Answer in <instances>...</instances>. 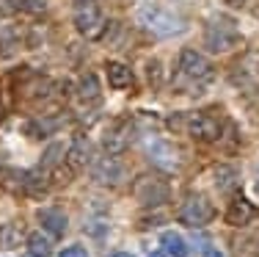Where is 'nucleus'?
Returning <instances> with one entry per match:
<instances>
[{
  "instance_id": "obj_1",
  "label": "nucleus",
  "mask_w": 259,
  "mask_h": 257,
  "mask_svg": "<svg viewBox=\"0 0 259 257\" xmlns=\"http://www.w3.org/2000/svg\"><path fill=\"white\" fill-rule=\"evenodd\" d=\"M215 72L212 64L196 50H182L180 61H177V72H174V86H180L182 91H190V86L204 89L207 83H212Z\"/></svg>"
},
{
  "instance_id": "obj_2",
  "label": "nucleus",
  "mask_w": 259,
  "mask_h": 257,
  "mask_svg": "<svg viewBox=\"0 0 259 257\" xmlns=\"http://www.w3.org/2000/svg\"><path fill=\"white\" fill-rule=\"evenodd\" d=\"M138 20L146 30H152L155 36L165 39V36H177L185 30V20L180 14H174L171 9L165 6H157V3H144L138 9Z\"/></svg>"
},
{
  "instance_id": "obj_3",
  "label": "nucleus",
  "mask_w": 259,
  "mask_h": 257,
  "mask_svg": "<svg viewBox=\"0 0 259 257\" xmlns=\"http://www.w3.org/2000/svg\"><path fill=\"white\" fill-rule=\"evenodd\" d=\"M182 122H185V133H190V136L199 138V141H218V138H221V130H224L221 119H218L215 114H209V111L185 114Z\"/></svg>"
},
{
  "instance_id": "obj_4",
  "label": "nucleus",
  "mask_w": 259,
  "mask_h": 257,
  "mask_svg": "<svg viewBox=\"0 0 259 257\" xmlns=\"http://www.w3.org/2000/svg\"><path fill=\"white\" fill-rule=\"evenodd\" d=\"M75 25L85 39H100L105 30V17L97 0H80L75 6Z\"/></svg>"
},
{
  "instance_id": "obj_5",
  "label": "nucleus",
  "mask_w": 259,
  "mask_h": 257,
  "mask_svg": "<svg viewBox=\"0 0 259 257\" xmlns=\"http://www.w3.org/2000/svg\"><path fill=\"white\" fill-rule=\"evenodd\" d=\"M180 218L188 227H204V224H209L215 218V205L204 194H190L185 199V205L180 207Z\"/></svg>"
},
{
  "instance_id": "obj_6",
  "label": "nucleus",
  "mask_w": 259,
  "mask_h": 257,
  "mask_svg": "<svg viewBox=\"0 0 259 257\" xmlns=\"http://www.w3.org/2000/svg\"><path fill=\"white\" fill-rule=\"evenodd\" d=\"M234 42H237V30H234L232 22H224V17H215V20L207 22L204 45L209 53H226L234 47Z\"/></svg>"
},
{
  "instance_id": "obj_7",
  "label": "nucleus",
  "mask_w": 259,
  "mask_h": 257,
  "mask_svg": "<svg viewBox=\"0 0 259 257\" xmlns=\"http://www.w3.org/2000/svg\"><path fill=\"white\" fill-rule=\"evenodd\" d=\"M168 182H163L160 177H141L135 182V197L138 202H144L146 207H155V205H163L168 199Z\"/></svg>"
},
{
  "instance_id": "obj_8",
  "label": "nucleus",
  "mask_w": 259,
  "mask_h": 257,
  "mask_svg": "<svg viewBox=\"0 0 259 257\" xmlns=\"http://www.w3.org/2000/svg\"><path fill=\"white\" fill-rule=\"evenodd\" d=\"M146 152H149V161L155 163V166L165 169V171H177V169H180V152H177L174 144H168V141H152Z\"/></svg>"
},
{
  "instance_id": "obj_9",
  "label": "nucleus",
  "mask_w": 259,
  "mask_h": 257,
  "mask_svg": "<svg viewBox=\"0 0 259 257\" xmlns=\"http://www.w3.org/2000/svg\"><path fill=\"white\" fill-rule=\"evenodd\" d=\"M105 75H108V83L113 86V89H130V86L135 83L133 69H130L127 64H121V61H108Z\"/></svg>"
},
{
  "instance_id": "obj_10",
  "label": "nucleus",
  "mask_w": 259,
  "mask_h": 257,
  "mask_svg": "<svg viewBox=\"0 0 259 257\" xmlns=\"http://www.w3.org/2000/svg\"><path fill=\"white\" fill-rule=\"evenodd\" d=\"M254 205H251L248 199H243V197H234L232 202V207H229V213H226V222L234 224V227H243V224H248L251 218H254Z\"/></svg>"
},
{
  "instance_id": "obj_11",
  "label": "nucleus",
  "mask_w": 259,
  "mask_h": 257,
  "mask_svg": "<svg viewBox=\"0 0 259 257\" xmlns=\"http://www.w3.org/2000/svg\"><path fill=\"white\" fill-rule=\"evenodd\" d=\"M39 222L50 235L61 238L66 232V216L58 210V207H47V210H39Z\"/></svg>"
},
{
  "instance_id": "obj_12",
  "label": "nucleus",
  "mask_w": 259,
  "mask_h": 257,
  "mask_svg": "<svg viewBox=\"0 0 259 257\" xmlns=\"http://www.w3.org/2000/svg\"><path fill=\"white\" fill-rule=\"evenodd\" d=\"M121 174V163L113 161V158H105V161H100L94 166V180L100 182H116Z\"/></svg>"
},
{
  "instance_id": "obj_13",
  "label": "nucleus",
  "mask_w": 259,
  "mask_h": 257,
  "mask_svg": "<svg viewBox=\"0 0 259 257\" xmlns=\"http://www.w3.org/2000/svg\"><path fill=\"white\" fill-rule=\"evenodd\" d=\"M100 91H102L100 89V78L91 75V72H85V75L77 81V97L80 100H97Z\"/></svg>"
},
{
  "instance_id": "obj_14",
  "label": "nucleus",
  "mask_w": 259,
  "mask_h": 257,
  "mask_svg": "<svg viewBox=\"0 0 259 257\" xmlns=\"http://www.w3.org/2000/svg\"><path fill=\"white\" fill-rule=\"evenodd\" d=\"M6 11H28V14H41L47 9L45 0H6L3 3Z\"/></svg>"
},
{
  "instance_id": "obj_15",
  "label": "nucleus",
  "mask_w": 259,
  "mask_h": 257,
  "mask_svg": "<svg viewBox=\"0 0 259 257\" xmlns=\"http://www.w3.org/2000/svg\"><path fill=\"white\" fill-rule=\"evenodd\" d=\"M163 246H165V254H168V257H188V252H190L188 243H185L177 232H165V235H163Z\"/></svg>"
},
{
  "instance_id": "obj_16",
  "label": "nucleus",
  "mask_w": 259,
  "mask_h": 257,
  "mask_svg": "<svg viewBox=\"0 0 259 257\" xmlns=\"http://www.w3.org/2000/svg\"><path fill=\"white\" fill-rule=\"evenodd\" d=\"M215 182L221 191H229L232 186H237V171L232 166H215Z\"/></svg>"
},
{
  "instance_id": "obj_17",
  "label": "nucleus",
  "mask_w": 259,
  "mask_h": 257,
  "mask_svg": "<svg viewBox=\"0 0 259 257\" xmlns=\"http://www.w3.org/2000/svg\"><path fill=\"white\" fill-rule=\"evenodd\" d=\"M28 252L33 254V257H47V254L53 252V246H50V241H47L45 235L33 232V235L28 238Z\"/></svg>"
},
{
  "instance_id": "obj_18",
  "label": "nucleus",
  "mask_w": 259,
  "mask_h": 257,
  "mask_svg": "<svg viewBox=\"0 0 259 257\" xmlns=\"http://www.w3.org/2000/svg\"><path fill=\"white\" fill-rule=\"evenodd\" d=\"M89 141H85V138H77L75 141V146H72V155H69V161H72V166H83L85 161H89Z\"/></svg>"
},
{
  "instance_id": "obj_19",
  "label": "nucleus",
  "mask_w": 259,
  "mask_h": 257,
  "mask_svg": "<svg viewBox=\"0 0 259 257\" xmlns=\"http://www.w3.org/2000/svg\"><path fill=\"white\" fill-rule=\"evenodd\" d=\"M61 158H64V144H53L50 150L41 155V169H53Z\"/></svg>"
},
{
  "instance_id": "obj_20",
  "label": "nucleus",
  "mask_w": 259,
  "mask_h": 257,
  "mask_svg": "<svg viewBox=\"0 0 259 257\" xmlns=\"http://www.w3.org/2000/svg\"><path fill=\"white\" fill-rule=\"evenodd\" d=\"M58 257H89V252H85L83 246H69V249H64Z\"/></svg>"
},
{
  "instance_id": "obj_21",
  "label": "nucleus",
  "mask_w": 259,
  "mask_h": 257,
  "mask_svg": "<svg viewBox=\"0 0 259 257\" xmlns=\"http://www.w3.org/2000/svg\"><path fill=\"white\" fill-rule=\"evenodd\" d=\"M204 257H224V254H221L215 246H209V243H207V246H204Z\"/></svg>"
},
{
  "instance_id": "obj_22",
  "label": "nucleus",
  "mask_w": 259,
  "mask_h": 257,
  "mask_svg": "<svg viewBox=\"0 0 259 257\" xmlns=\"http://www.w3.org/2000/svg\"><path fill=\"white\" fill-rule=\"evenodd\" d=\"M254 188L259 191V161H256V166H254Z\"/></svg>"
},
{
  "instance_id": "obj_23",
  "label": "nucleus",
  "mask_w": 259,
  "mask_h": 257,
  "mask_svg": "<svg viewBox=\"0 0 259 257\" xmlns=\"http://www.w3.org/2000/svg\"><path fill=\"white\" fill-rule=\"evenodd\" d=\"M110 257H133V254H130V252H113Z\"/></svg>"
},
{
  "instance_id": "obj_24",
  "label": "nucleus",
  "mask_w": 259,
  "mask_h": 257,
  "mask_svg": "<svg viewBox=\"0 0 259 257\" xmlns=\"http://www.w3.org/2000/svg\"><path fill=\"white\" fill-rule=\"evenodd\" d=\"M149 257H168L165 252H155V254H149Z\"/></svg>"
}]
</instances>
